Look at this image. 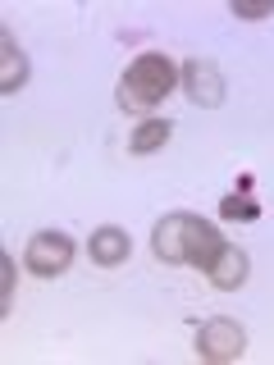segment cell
I'll list each match as a JSON object with an SVG mask.
<instances>
[{"mask_svg":"<svg viewBox=\"0 0 274 365\" xmlns=\"http://www.w3.org/2000/svg\"><path fill=\"white\" fill-rule=\"evenodd\" d=\"M233 14L238 19H270L274 14V0H270V5H233Z\"/></svg>","mask_w":274,"mask_h":365,"instance_id":"4fadbf2b","label":"cell"},{"mask_svg":"<svg viewBox=\"0 0 274 365\" xmlns=\"http://www.w3.org/2000/svg\"><path fill=\"white\" fill-rule=\"evenodd\" d=\"M178 83L188 87V101L201 110H215L224 101V78L215 68V60H188L178 68Z\"/></svg>","mask_w":274,"mask_h":365,"instance_id":"5b68a950","label":"cell"},{"mask_svg":"<svg viewBox=\"0 0 274 365\" xmlns=\"http://www.w3.org/2000/svg\"><path fill=\"white\" fill-rule=\"evenodd\" d=\"M87 251H91V260H96V265H106V269H114V265H123V260L133 256V237L123 233V228H114V224H106V228H96V233H91V242H87Z\"/></svg>","mask_w":274,"mask_h":365,"instance_id":"8992f818","label":"cell"},{"mask_svg":"<svg viewBox=\"0 0 274 365\" xmlns=\"http://www.w3.org/2000/svg\"><path fill=\"white\" fill-rule=\"evenodd\" d=\"M220 215H224V220H238V224H251V220H260V205L251 201L247 187H243V192H233V197L220 201Z\"/></svg>","mask_w":274,"mask_h":365,"instance_id":"8fae6325","label":"cell"},{"mask_svg":"<svg viewBox=\"0 0 274 365\" xmlns=\"http://www.w3.org/2000/svg\"><path fill=\"white\" fill-rule=\"evenodd\" d=\"M174 83H178V68L169 64L160 51H146V55H137V60L128 64V73H123V83H119V106L133 110V114H142V110L160 106V101L174 91Z\"/></svg>","mask_w":274,"mask_h":365,"instance_id":"6da1fadb","label":"cell"},{"mask_svg":"<svg viewBox=\"0 0 274 365\" xmlns=\"http://www.w3.org/2000/svg\"><path fill=\"white\" fill-rule=\"evenodd\" d=\"M247 274H251L247 251H243V247H224V251H220V260H215V265L206 269V279H210L215 288L233 292V288H243V283H247Z\"/></svg>","mask_w":274,"mask_h":365,"instance_id":"52a82bcc","label":"cell"},{"mask_svg":"<svg viewBox=\"0 0 274 365\" xmlns=\"http://www.w3.org/2000/svg\"><path fill=\"white\" fill-rule=\"evenodd\" d=\"M169 137H174V123H169V119H142L133 128V137H128V151L133 155H156Z\"/></svg>","mask_w":274,"mask_h":365,"instance_id":"30bf717a","label":"cell"},{"mask_svg":"<svg viewBox=\"0 0 274 365\" xmlns=\"http://www.w3.org/2000/svg\"><path fill=\"white\" fill-rule=\"evenodd\" d=\"M247 351V329L238 324V319H206V324L197 329V356L201 361H215V365H224V361H238Z\"/></svg>","mask_w":274,"mask_h":365,"instance_id":"7a4b0ae2","label":"cell"},{"mask_svg":"<svg viewBox=\"0 0 274 365\" xmlns=\"http://www.w3.org/2000/svg\"><path fill=\"white\" fill-rule=\"evenodd\" d=\"M23 265L37 274V279H55V274H64L68 265H73V237L46 228V233H37L28 242V251H23Z\"/></svg>","mask_w":274,"mask_h":365,"instance_id":"3957f363","label":"cell"},{"mask_svg":"<svg viewBox=\"0 0 274 365\" xmlns=\"http://www.w3.org/2000/svg\"><path fill=\"white\" fill-rule=\"evenodd\" d=\"M9 302H14V256H0V311L9 315Z\"/></svg>","mask_w":274,"mask_h":365,"instance_id":"7c38bea8","label":"cell"},{"mask_svg":"<svg viewBox=\"0 0 274 365\" xmlns=\"http://www.w3.org/2000/svg\"><path fill=\"white\" fill-rule=\"evenodd\" d=\"M183 228H188V210L165 215V220L156 224L151 247H156V256L165 260V265H183Z\"/></svg>","mask_w":274,"mask_h":365,"instance_id":"ba28073f","label":"cell"},{"mask_svg":"<svg viewBox=\"0 0 274 365\" xmlns=\"http://www.w3.org/2000/svg\"><path fill=\"white\" fill-rule=\"evenodd\" d=\"M28 83V55L14 46L9 32H0V91H19Z\"/></svg>","mask_w":274,"mask_h":365,"instance_id":"9c48e42d","label":"cell"},{"mask_svg":"<svg viewBox=\"0 0 274 365\" xmlns=\"http://www.w3.org/2000/svg\"><path fill=\"white\" fill-rule=\"evenodd\" d=\"M224 233L215 224H206L201 215H188V228H183V265H192V269H210L215 260H220V251H224Z\"/></svg>","mask_w":274,"mask_h":365,"instance_id":"277c9868","label":"cell"}]
</instances>
